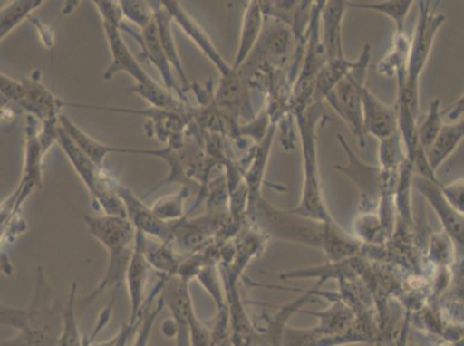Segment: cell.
Here are the masks:
<instances>
[{
	"instance_id": "obj_1",
	"label": "cell",
	"mask_w": 464,
	"mask_h": 346,
	"mask_svg": "<svg viewBox=\"0 0 464 346\" xmlns=\"http://www.w3.org/2000/svg\"><path fill=\"white\" fill-rule=\"evenodd\" d=\"M247 213L256 229L266 235L322 248L331 260H347L361 250V243L345 234L335 221L319 222L276 209L261 197L247 207Z\"/></svg>"
},
{
	"instance_id": "obj_2",
	"label": "cell",
	"mask_w": 464,
	"mask_h": 346,
	"mask_svg": "<svg viewBox=\"0 0 464 346\" xmlns=\"http://www.w3.org/2000/svg\"><path fill=\"white\" fill-rule=\"evenodd\" d=\"M295 118L302 142L304 181L301 202L290 212L314 221L334 222L324 202L316 154V129L324 118L323 105L320 102H314L305 111Z\"/></svg>"
},
{
	"instance_id": "obj_3",
	"label": "cell",
	"mask_w": 464,
	"mask_h": 346,
	"mask_svg": "<svg viewBox=\"0 0 464 346\" xmlns=\"http://www.w3.org/2000/svg\"><path fill=\"white\" fill-rule=\"evenodd\" d=\"M431 4L419 3L420 16L411 40L406 82L398 88V99L395 103L403 104L417 118L420 115V78L428 64L439 29L444 26L446 21L444 14L436 12L439 3L434 6H431Z\"/></svg>"
},
{
	"instance_id": "obj_4",
	"label": "cell",
	"mask_w": 464,
	"mask_h": 346,
	"mask_svg": "<svg viewBox=\"0 0 464 346\" xmlns=\"http://www.w3.org/2000/svg\"><path fill=\"white\" fill-rule=\"evenodd\" d=\"M337 140L347 155L348 163L344 166H336L337 170L352 179L361 192V212H375L379 202L388 194H395L398 187L400 170L387 171L381 167L370 166L362 162L353 153L347 139L343 135H337Z\"/></svg>"
},
{
	"instance_id": "obj_5",
	"label": "cell",
	"mask_w": 464,
	"mask_h": 346,
	"mask_svg": "<svg viewBox=\"0 0 464 346\" xmlns=\"http://www.w3.org/2000/svg\"><path fill=\"white\" fill-rule=\"evenodd\" d=\"M2 107H14V111L24 112L42 122L56 120L61 117L64 102L48 90L37 79L23 82L0 75Z\"/></svg>"
},
{
	"instance_id": "obj_6",
	"label": "cell",
	"mask_w": 464,
	"mask_h": 346,
	"mask_svg": "<svg viewBox=\"0 0 464 346\" xmlns=\"http://www.w3.org/2000/svg\"><path fill=\"white\" fill-rule=\"evenodd\" d=\"M28 308V326L24 329L37 346H58L63 313L54 307V293L44 267L36 270L33 297Z\"/></svg>"
},
{
	"instance_id": "obj_7",
	"label": "cell",
	"mask_w": 464,
	"mask_h": 346,
	"mask_svg": "<svg viewBox=\"0 0 464 346\" xmlns=\"http://www.w3.org/2000/svg\"><path fill=\"white\" fill-rule=\"evenodd\" d=\"M369 64L370 62H366L360 69L350 73L347 78L342 80L324 100L329 107L334 110L341 120L345 121L350 132L355 135L362 148L366 147V135L360 87L362 84H365Z\"/></svg>"
},
{
	"instance_id": "obj_8",
	"label": "cell",
	"mask_w": 464,
	"mask_h": 346,
	"mask_svg": "<svg viewBox=\"0 0 464 346\" xmlns=\"http://www.w3.org/2000/svg\"><path fill=\"white\" fill-rule=\"evenodd\" d=\"M41 120L37 118L26 115V149H24V167L23 180L16 188L15 193L7 201H12L10 208L2 210V216L6 213L15 214L24 202L27 200L29 194L35 188L42 187V159L44 158L39 133Z\"/></svg>"
},
{
	"instance_id": "obj_9",
	"label": "cell",
	"mask_w": 464,
	"mask_h": 346,
	"mask_svg": "<svg viewBox=\"0 0 464 346\" xmlns=\"http://www.w3.org/2000/svg\"><path fill=\"white\" fill-rule=\"evenodd\" d=\"M145 240L146 235L138 231L133 255L126 273L125 284L128 288L130 307V323L141 321L147 310L151 307V303L158 298L155 293H150L147 301L143 299L150 269L145 255Z\"/></svg>"
},
{
	"instance_id": "obj_10",
	"label": "cell",
	"mask_w": 464,
	"mask_h": 346,
	"mask_svg": "<svg viewBox=\"0 0 464 346\" xmlns=\"http://www.w3.org/2000/svg\"><path fill=\"white\" fill-rule=\"evenodd\" d=\"M121 31L130 34L137 40L139 46H140V54L139 58L142 61L149 62L150 64L153 65L156 70L161 74L164 87L169 91H175L179 99L185 103L188 102L187 97H185V91L179 88L177 83L174 69L169 62L166 53H164L161 41H160V35L158 26H156V21L150 24L149 27L143 29L140 34H137L132 28L129 26V24L124 21L121 24Z\"/></svg>"
},
{
	"instance_id": "obj_11",
	"label": "cell",
	"mask_w": 464,
	"mask_h": 346,
	"mask_svg": "<svg viewBox=\"0 0 464 346\" xmlns=\"http://www.w3.org/2000/svg\"><path fill=\"white\" fill-rule=\"evenodd\" d=\"M412 185L417 188L426 201L431 205L434 212L440 219L444 231L453 240L457 255L464 259V216L455 212L446 201L441 193V183H433L431 180L417 176L412 179Z\"/></svg>"
},
{
	"instance_id": "obj_12",
	"label": "cell",
	"mask_w": 464,
	"mask_h": 346,
	"mask_svg": "<svg viewBox=\"0 0 464 346\" xmlns=\"http://www.w3.org/2000/svg\"><path fill=\"white\" fill-rule=\"evenodd\" d=\"M115 189L123 200L128 218L137 231L142 232L147 237L162 240V242H174L177 222H164L156 217L150 207L143 204L136 194L117 180H115Z\"/></svg>"
},
{
	"instance_id": "obj_13",
	"label": "cell",
	"mask_w": 464,
	"mask_h": 346,
	"mask_svg": "<svg viewBox=\"0 0 464 346\" xmlns=\"http://www.w3.org/2000/svg\"><path fill=\"white\" fill-rule=\"evenodd\" d=\"M103 28L108 39L110 53H111V62L105 70L103 78L110 82L118 73H126L134 79L136 86L149 87L158 83L142 69L140 62L130 52L128 44L121 36V29L109 24H103Z\"/></svg>"
},
{
	"instance_id": "obj_14",
	"label": "cell",
	"mask_w": 464,
	"mask_h": 346,
	"mask_svg": "<svg viewBox=\"0 0 464 346\" xmlns=\"http://www.w3.org/2000/svg\"><path fill=\"white\" fill-rule=\"evenodd\" d=\"M87 229L97 242L109 253L132 247L136 244L138 231L129 218L120 216H92L84 215Z\"/></svg>"
},
{
	"instance_id": "obj_15",
	"label": "cell",
	"mask_w": 464,
	"mask_h": 346,
	"mask_svg": "<svg viewBox=\"0 0 464 346\" xmlns=\"http://www.w3.org/2000/svg\"><path fill=\"white\" fill-rule=\"evenodd\" d=\"M362 102V120L365 135L382 141L399 132V111L394 105H388L370 91L366 84L360 87Z\"/></svg>"
},
{
	"instance_id": "obj_16",
	"label": "cell",
	"mask_w": 464,
	"mask_h": 346,
	"mask_svg": "<svg viewBox=\"0 0 464 346\" xmlns=\"http://www.w3.org/2000/svg\"><path fill=\"white\" fill-rule=\"evenodd\" d=\"M162 3L172 21L183 29V32L196 43L200 52L217 67L219 77H227V75L236 71L223 59L205 29L184 10L179 2H168L167 0V2Z\"/></svg>"
},
{
	"instance_id": "obj_17",
	"label": "cell",
	"mask_w": 464,
	"mask_h": 346,
	"mask_svg": "<svg viewBox=\"0 0 464 346\" xmlns=\"http://www.w3.org/2000/svg\"><path fill=\"white\" fill-rule=\"evenodd\" d=\"M161 294L172 318L179 322V335L175 339L176 346H191L188 319L194 307L191 293H189V282L179 275L171 276L164 284Z\"/></svg>"
},
{
	"instance_id": "obj_18",
	"label": "cell",
	"mask_w": 464,
	"mask_h": 346,
	"mask_svg": "<svg viewBox=\"0 0 464 346\" xmlns=\"http://www.w3.org/2000/svg\"><path fill=\"white\" fill-rule=\"evenodd\" d=\"M347 2L329 0L324 2L320 14V40L327 61L343 58V43H342V26Z\"/></svg>"
},
{
	"instance_id": "obj_19",
	"label": "cell",
	"mask_w": 464,
	"mask_h": 346,
	"mask_svg": "<svg viewBox=\"0 0 464 346\" xmlns=\"http://www.w3.org/2000/svg\"><path fill=\"white\" fill-rule=\"evenodd\" d=\"M371 57H372V49L369 43H366L356 61H350L345 57L327 61L316 77L314 102L323 103L329 92L334 90L342 80L347 78L353 71L360 69L362 65L370 62Z\"/></svg>"
},
{
	"instance_id": "obj_20",
	"label": "cell",
	"mask_w": 464,
	"mask_h": 346,
	"mask_svg": "<svg viewBox=\"0 0 464 346\" xmlns=\"http://www.w3.org/2000/svg\"><path fill=\"white\" fill-rule=\"evenodd\" d=\"M265 26V15L260 2H248L244 11L242 29H240L237 53L234 61V69L238 71L246 64L256 44L259 43Z\"/></svg>"
},
{
	"instance_id": "obj_21",
	"label": "cell",
	"mask_w": 464,
	"mask_h": 346,
	"mask_svg": "<svg viewBox=\"0 0 464 346\" xmlns=\"http://www.w3.org/2000/svg\"><path fill=\"white\" fill-rule=\"evenodd\" d=\"M151 5L154 7L156 26H158L160 41H161L164 53H166L172 69L179 74L181 84H183V91H188L191 86H189L187 72L184 70L183 62H181L179 56V46H177L174 32H172L171 16L169 14L162 2H151Z\"/></svg>"
},
{
	"instance_id": "obj_22",
	"label": "cell",
	"mask_w": 464,
	"mask_h": 346,
	"mask_svg": "<svg viewBox=\"0 0 464 346\" xmlns=\"http://www.w3.org/2000/svg\"><path fill=\"white\" fill-rule=\"evenodd\" d=\"M59 124H61L63 130H65L75 145L99 168H103L104 160L108 158L109 154L126 153V148L111 147L97 141L96 139L92 138L90 134L80 129L69 116L63 115V113L59 117Z\"/></svg>"
},
{
	"instance_id": "obj_23",
	"label": "cell",
	"mask_w": 464,
	"mask_h": 346,
	"mask_svg": "<svg viewBox=\"0 0 464 346\" xmlns=\"http://www.w3.org/2000/svg\"><path fill=\"white\" fill-rule=\"evenodd\" d=\"M464 139V117L453 122H445L437 140L428 151L426 158L430 168L434 173L449 159L450 156L457 150L459 143Z\"/></svg>"
},
{
	"instance_id": "obj_24",
	"label": "cell",
	"mask_w": 464,
	"mask_h": 346,
	"mask_svg": "<svg viewBox=\"0 0 464 346\" xmlns=\"http://www.w3.org/2000/svg\"><path fill=\"white\" fill-rule=\"evenodd\" d=\"M134 246L124 248L116 252L109 253V263L107 270H105L102 280L99 282L96 289L92 291L82 301L91 303L95 301L99 295L102 294L105 290L110 288L115 289V293H120L121 284L125 283L126 273L133 255Z\"/></svg>"
},
{
	"instance_id": "obj_25",
	"label": "cell",
	"mask_w": 464,
	"mask_h": 346,
	"mask_svg": "<svg viewBox=\"0 0 464 346\" xmlns=\"http://www.w3.org/2000/svg\"><path fill=\"white\" fill-rule=\"evenodd\" d=\"M145 255L150 268L156 270L160 275L170 278L179 273L180 255L174 242H162L146 235Z\"/></svg>"
},
{
	"instance_id": "obj_26",
	"label": "cell",
	"mask_w": 464,
	"mask_h": 346,
	"mask_svg": "<svg viewBox=\"0 0 464 346\" xmlns=\"http://www.w3.org/2000/svg\"><path fill=\"white\" fill-rule=\"evenodd\" d=\"M409 50H411V40H408L406 34H395L393 46L378 62L377 70L383 77L391 78L396 75L398 88L402 87L406 82Z\"/></svg>"
},
{
	"instance_id": "obj_27",
	"label": "cell",
	"mask_w": 464,
	"mask_h": 346,
	"mask_svg": "<svg viewBox=\"0 0 464 346\" xmlns=\"http://www.w3.org/2000/svg\"><path fill=\"white\" fill-rule=\"evenodd\" d=\"M348 8H358L377 12L393 21L395 34H406V21L413 5L412 0H388L381 3H353L347 2Z\"/></svg>"
},
{
	"instance_id": "obj_28",
	"label": "cell",
	"mask_w": 464,
	"mask_h": 346,
	"mask_svg": "<svg viewBox=\"0 0 464 346\" xmlns=\"http://www.w3.org/2000/svg\"><path fill=\"white\" fill-rule=\"evenodd\" d=\"M44 0H15L0 11V39L14 31L33 12L44 5Z\"/></svg>"
},
{
	"instance_id": "obj_29",
	"label": "cell",
	"mask_w": 464,
	"mask_h": 346,
	"mask_svg": "<svg viewBox=\"0 0 464 346\" xmlns=\"http://www.w3.org/2000/svg\"><path fill=\"white\" fill-rule=\"evenodd\" d=\"M444 112L441 110V100L434 99L430 103L429 111L426 113L424 120L417 128V137H419V146L426 153L437 140L444 128Z\"/></svg>"
},
{
	"instance_id": "obj_30",
	"label": "cell",
	"mask_w": 464,
	"mask_h": 346,
	"mask_svg": "<svg viewBox=\"0 0 464 346\" xmlns=\"http://www.w3.org/2000/svg\"><path fill=\"white\" fill-rule=\"evenodd\" d=\"M189 193H191V188L181 187L179 192L160 197L150 208L155 216L164 222H179L187 216L185 202H187Z\"/></svg>"
},
{
	"instance_id": "obj_31",
	"label": "cell",
	"mask_w": 464,
	"mask_h": 346,
	"mask_svg": "<svg viewBox=\"0 0 464 346\" xmlns=\"http://www.w3.org/2000/svg\"><path fill=\"white\" fill-rule=\"evenodd\" d=\"M353 226L358 242L382 245L388 237L378 212H361Z\"/></svg>"
},
{
	"instance_id": "obj_32",
	"label": "cell",
	"mask_w": 464,
	"mask_h": 346,
	"mask_svg": "<svg viewBox=\"0 0 464 346\" xmlns=\"http://www.w3.org/2000/svg\"><path fill=\"white\" fill-rule=\"evenodd\" d=\"M408 159L400 130L392 137L379 141L378 162L382 170L399 171Z\"/></svg>"
},
{
	"instance_id": "obj_33",
	"label": "cell",
	"mask_w": 464,
	"mask_h": 346,
	"mask_svg": "<svg viewBox=\"0 0 464 346\" xmlns=\"http://www.w3.org/2000/svg\"><path fill=\"white\" fill-rule=\"evenodd\" d=\"M196 280L200 283L202 288L213 298L218 310L227 307V295L222 284L223 277H221V273L217 268V264L205 265L198 273Z\"/></svg>"
},
{
	"instance_id": "obj_34",
	"label": "cell",
	"mask_w": 464,
	"mask_h": 346,
	"mask_svg": "<svg viewBox=\"0 0 464 346\" xmlns=\"http://www.w3.org/2000/svg\"><path fill=\"white\" fill-rule=\"evenodd\" d=\"M121 7L123 12L124 19L130 24H136L143 29L150 26L155 20V11L151 2H143V0H121Z\"/></svg>"
},
{
	"instance_id": "obj_35",
	"label": "cell",
	"mask_w": 464,
	"mask_h": 346,
	"mask_svg": "<svg viewBox=\"0 0 464 346\" xmlns=\"http://www.w3.org/2000/svg\"><path fill=\"white\" fill-rule=\"evenodd\" d=\"M164 306H166V303H164L161 294L158 302H156L155 307H150L145 316H143L141 326L139 328L137 339L134 341L133 346H149L150 332L153 331L156 320H158L159 315L161 314Z\"/></svg>"
},
{
	"instance_id": "obj_36",
	"label": "cell",
	"mask_w": 464,
	"mask_h": 346,
	"mask_svg": "<svg viewBox=\"0 0 464 346\" xmlns=\"http://www.w3.org/2000/svg\"><path fill=\"white\" fill-rule=\"evenodd\" d=\"M191 346H214L212 329L206 326L193 311L188 319Z\"/></svg>"
},
{
	"instance_id": "obj_37",
	"label": "cell",
	"mask_w": 464,
	"mask_h": 346,
	"mask_svg": "<svg viewBox=\"0 0 464 346\" xmlns=\"http://www.w3.org/2000/svg\"><path fill=\"white\" fill-rule=\"evenodd\" d=\"M2 326L14 328L16 331H24L28 326V308L8 306L2 303Z\"/></svg>"
},
{
	"instance_id": "obj_38",
	"label": "cell",
	"mask_w": 464,
	"mask_h": 346,
	"mask_svg": "<svg viewBox=\"0 0 464 346\" xmlns=\"http://www.w3.org/2000/svg\"><path fill=\"white\" fill-rule=\"evenodd\" d=\"M441 193L451 208L464 216V178L453 181L449 185H441Z\"/></svg>"
},
{
	"instance_id": "obj_39",
	"label": "cell",
	"mask_w": 464,
	"mask_h": 346,
	"mask_svg": "<svg viewBox=\"0 0 464 346\" xmlns=\"http://www.w3.org/2000/svg\"><path fill=\"white\" fill-rule=\"evenodd\" d=\"M97 11L100 12L101 18L103 24H112L121 29V24L124 23L123 12H121L120 2H107V0H101V2H92Z\"/></svg>"
},
{
	"instance_id": "obj_40",
	"label": "cell",
	"mask_w": 464,
	"mask_h": 346,
	"mask_svg": "<svg viewBox=\"0 0 464 346\" xmlns=\"http://www.w3.org/2000/svg\"><path fill=\"white\" fill-rule=\"evenodd\" d=\"M464 117V92L457 101V102L450 105L449 109L444 111V118L450 122L461 120Z\"/></svg>"
},
{
	"instance_id": "obj_41",
	"label": "cell",
	"mask_w": 464,
	"mask_h": 346,
	"mask_svg": "<svg viewBox=\"0 0 464 346\" xmlns=\"http://www.w3.org/2000/svg\"><path fill=\"white\" fill-rule=\"evenodd\" d=\"M2 346H36L35 343L31 340V337L24 332H18L16 335L11 337V339L4 340Z\"/></svg>"
},
{
	"instance_id": "obj_42",
	"label": "cell",
	"mask_w": 464,
	"mask_h": 346,
	"mask_svg": "<svg viewBox=\"0 0 464 346\" xmlns=\"http://www.w3.org/2000/svg\"><path fill=\"white\" fill-rule=\"evenodd\" d=\"M179 322L172 316L162 322L161 332L167 339H176L177 335H179Z\"/></svg>"
},
{
	"instance_id": "obj_43",
	"label": "cell",
	"mask_w": 464,
	"mask_h": 346,
	"mask_svg": "<svg viewBox=\"0 0 464 346\" xmlns=\"http://www.w3.org/2000/svg\"><path fill=\"white\" fill-rule=\"evenodd\" d=\"M118 336H113L111 340L107 341H102V343L92 344L91 346H116L117 345Z\"/></svg>"
},
{
	"instance_id": "obj_44",
	"label": "cell",
	"mask_w": 464,
	"mask_h": 346,
	"mask_svg": "<svg viewBox=\"0 0 464 346\" xmlns=\"http://www.w3.org/2000/svg\"><path fill=\"white\" fill-rule=\"evenodd\" d=\"M439 346H451V345H450L449 343H442V344H440Z\"/></svg>"
}]
</instances>
